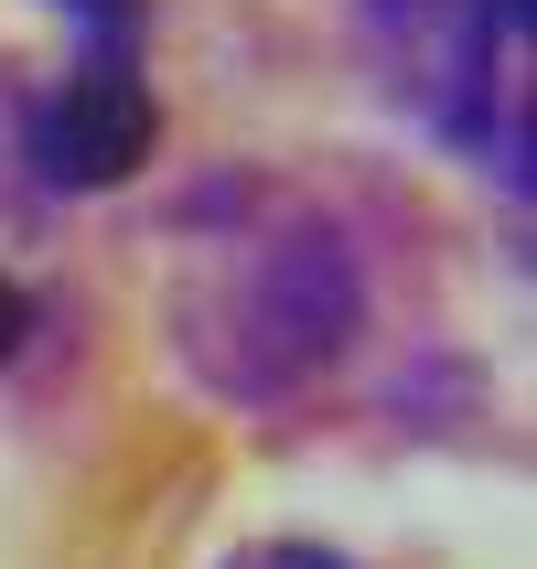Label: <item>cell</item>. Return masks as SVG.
<instances>
[{
  "label": "cell",
  "instance_id": "cell-1",
  "mask_svg": "<svg viewBox=\"0 0 537 569\" xmlns=\"http://www.w3.org/2000/svg\"><path fill=\"white\" fill-rule=\"evenodd\" d=\"M377 87L441 151L527 193L537 172V0H366Z\"/></svg>",
  "mask_w": 537,
  "mask_h": 569
},
{
  "label": "cell",
  "instance_id": "cell-2",
  "mask_svg": "<svg viewBox=\"0 0 537 569\" xmlns=\"http://www.w3.org/2000/svg\"><path fill=\"white\" fill-rule=\"evenodd\" d=\"M76 11V64L54 97H32V172L64 193H97L140 172L151 151V87H140V0H64Z\"/></svg>",
  "mask_w": 537,
  "mask_h": 569
},
{
  "label": "cell",
  "instance_id": "cell-3",
  "mask_svg": "<svg viewBox=\"0 0 537 569\" xmlns=\"http://www.w3.org/2000/svg\"><path fill=\"white\" fill-rule=\"evenodd\" d=\"M226 569H355V559H334V548H301V538H269V548H237Z\"/></svg>",
  "mask_w": 537,
  "mask_h": 569
},
{
  "label": "cell",
  "instance_id": "cell-4",
  "mask_svg": "<svg viewBox=\"0 0 537 569\" xmlns=\"http://www.w3.org/2000/svg\"><path fill=\"white\" fill-rule=\"evenodd\" d=\"M22 333H32V301L11 280H0V366H11V355H22Z\"/></svg>",
  "mask_w": 537,
  "mask_h": 569
}]
</instances>
